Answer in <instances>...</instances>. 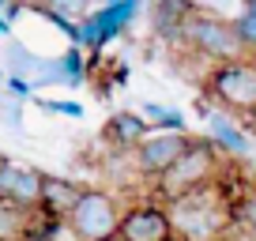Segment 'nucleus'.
I'll use <instances>...</instances> for the list:
<instances>
[{
    "label": "nucleus",
    "mask_w": 256,
    "mask_h": 241,
    "mask_svg": "<svg viewBox=\"0 0 256 241\" xmlns=\"http://www.w3.org/2000/svg\"><path fill=\"white\" fill-rule=\"evenodd\" d=\"M208 94L230 113H256V64L248 60L215 64L208 76Z\"/></svg>",
    "instance_id": "5"
},
{
    "label": "nucleus",
    "mask_w": 256,
    "mask_h": 241,
    "mask_svg": "<svg viewBox=\"0 0 256 241\" xmlns=\"http://www.w3.org/2000/svg\"><path fill=\"white\" fill-rule=\"evenodd\" d=\"M166 211H170V222H174V234L184 241H215V238H222V230L234 218L222 208L215 185L184 196V200H174Z\"/></svg>",
    "instance_id": "2"
},
{
    "label": "nucleus",
    "mask_w": 256,
    "mask_h": 241,
    "mask_svg": "<svg viewBox=\"0 0 256 241\" xmlns=\"http://www.w3.org/2000/svg\"><path fill=\"white\" fill-rule=\"evenodd\" d=\"M56 68H60V83H80L83 80V56H80V49H68V53L56 60Z\"/></svg>",
    "instance_id": "17"
},
{
    "label": "nucleus",
    "mask_w": 256,
    "mask_h": 241,
    "mask_svg": "<svg viewBox=\"0 0 256 241\" xmlns=\"http://www.w3.org/2000/svg\"><path fill=\"white\" fill-rule=\"evenodd\" d=\"M110 136L117 140L120 147H132V151H136V147L151 136V120L136 117V113H117V117L110 120Z\"/></svg>",
    "instance_id": "12"
},
{
    "label": "nucleus",
    "mask_w": 256,
    "mask_h": 241,
    "mask_svg": "<svg viewBox=\"0 0 256 241\" xmlns=\"http://www.w3.org/2000/svg\"><path fill=\"white\" fill-rule=\"evenodd\" d=\"M34 211L38 208H23L16 200H0V241H30Z\"/></svg>",
    "instance_id": "11"
},
{
    "label": "nucleus",
    "mask_w": 256,
    "mask_h": 241,
    "mask_svg": "<svg viewBox=\"0 0 256 241\" xmlns=\"http://www.w3.org/2000/svg\"><path fill=\"white\" fill-rule=\"evenodd\" d=\"M181 38L188 42L200 56L218 60V64H226V60H241V49H245L241 38H238V30H234V23H226V19H218V16H208V12H192V16H184Z\"/></svg>",
    "instance_id": "3"
},
{
    "label": "nucleus",
    "mask_w": 256,
    "mask_h": 241,
    "mask_svg": "<svg viewBox=\"0 0 256 241\" xmlns=\"http://www.w3.org/2000/svg\"><path fill=\"white\" fill-rule=\"evenodd\" d=\"M147 117H151V124H158L162 132H188V128H184V117L177 110H166V106L144 102V120Z\"/></svg>",
    "instance_id": "13"
},
{
    "label": "nucleus",
    "mask_w": 256,
    "mask_h": 241,
    "mask_svg": "<svg viewBox=\"0 0 256 241\" xmlns=\"http://www.w3.org/2000/svg\"><path fill=\"white\" fill-rule=\"evenodd\" d=\"M83 188L72 185V181H60V177H46V185H42V204L38 208L46 211L49 218H64L68 222V215H72V208L80 204Z\"/></svg>",
    "instance_id": "10"
},
{
    "label": "nucleus",
    "mask_w": 256,
    "mask_h": 241,
    "mask_svg": "<svg viewBox=\"0 0 256 241\" xmlns=\"http://www.w3.org/2000/svg\"><path fill=\"white\" fill-rule=\"evenodd\" d=\"M42 185H46V174H38L34 166L0 158V200H16L23 208H38Z\"/></svg>",
    "instance_id": "8"
},
{
    "label": "nucleus",
    "mask_w": 256,
    "mask_h": 241,
    "mask_svg": "<svg viewBox=\"0 0 256 241\" xmlns=\"http://www.w3.org/2000/svg\"><path fill=\"white\" fill-rule=\"evenodd\" d=\"M120 241H174V222L170 211L158 204H136L120 215Z\"/></svg>",
    "instance_id": "7"
},
{
    "label": "nucleus",
    "mask_w": 256,
    "mask_h": 241,
    "mask_svg": "<svg viewBox=\"0 0 256 241\" xmlns=\"http://www.w3.org/2000/svg\"><path fill=\"white\" fill-rule=\"evenodd\" d=\"M234 222H241L245 230H256V188H248V192L238 196V204L230 208Z\"/></svg>",
    "instance_id": "16"
},
{
    "label": "nucleus",
    "mask_w": 256,
    "mask_h": 241,
    "mask_svg": "<svg viewBox=\"0 0 256 241\" xmlns=\"http://www.w3.org/2000/svg\"><path fill=\"white\" fill-rule=\"evenodd\" d=\"M215 174H218V147L211 140H192V147L158 177V196L166 204L184 200V196L200 192V188L215 185Z\"/></svg>",
    "instance_id": "1"
},
{
    "label": "nucleus",
    "mask_w": 256,
    "mask_h": 241,
    "mask_svg": "<svg viewBox=\"0 0 256 241\" xmlns=\"http://www.w3.org/2000/svg\"><path fill=\"white\" fill-rule=\"evenodd\" d=\"M113 4H120V0H102V8H113Z\"/></svg>",
    "instance_id": "20"
},
{
    "label": "nucleus",
    "mask_w": 256,
    "mask_h": 241,
    "mask_svg": "<svg viewBox=\"0 0 256 241\" xmlns=\"http://www.w3.org/2000/svg\"><path fill=\"white\" fill-rule=\"evenodd\" d=\"M8 90H12L16 98H30V94H34V87H30L26 80H19V76H12V80H8Z\"/></svg>",
    "instance_id": "19"
},
{
    "label": "nucleus",
    "mask_w": 256,
    "mask_h": 241,
    "mask_svg": "<svg viewBox=\"0 0 256 241\" xmlns=\"http://www.w3.org/2000/svg\"><path fill=\"white\" fill-rule=\"evenodd\" d=\"M120 215L124 211L117 208L110 192H98V188H83L80 204L68 215V230H72L76 241H113L120 230Z\"/></svg>",
    "instance_id": "4"
},
{
    "label": "nucleus",
    "mask_w": 256,
    "mask_h": 241,
    "mask_svg": "<svg viewBox=\"0 0 256 241\" xmlns=\"http://www.w3.org/2000/svg\"><path fill=\"white\" fill-rule=\"evenodd\" d=\"M46 110H53V113H64V117H83V106L80 102H42Z\"/></svg>",
    "instance_id": "18"
},
{
    "label": "nucleus",
    "mask_w": 256,
    "mask_h": 241,
    "mask_svg": "<svg viewBox=\"0 0 256 241\" xmlns=\"http://www.w3.org/2000/svg\"><path fill=\"white\" fill-rule=\"evenodd\" d=\"M192 140H196V136H188V132H151V136L132 151L136 170L147 174V177H162L192 147Z\"/></svg>",
    "instance_id": "6"
},
{
    "label": "nucleus",
    "mask_w": 256,
    "mask_h": 241,
    "mask_svg": "<svg viewBox=\"0 0 256 241\" xmlns=\"http://www.w3.org/2000/svg\"><path fill=\"white\" fill-rule=\"evenodd\" d=\"M204 113H208V140L218 151H230V154H238V158H248V154H252V140H248L245 128H238V124L218 110H204Z\"/></svg>",
    "instance_id": "9"
},
{
    "label": "nucleus",
    "mask_w": 256,
    "mask_h": 241,
    "mask_svg": "<svg viewBox=\"0 0 256 241\" xmlns=\"http://www.w3.org/2000/svg\"><path fill=\"white\" fill-rule=\"evenodd\" d=\"M234 30H238V38H241L245 49H256V0H245L241 16L234 19Z\"/></svg>",
    "instance_id": "14"
},
{
    "label": "nucleus",
    "mask_w": 256,
    "mask_h": 241,
    "mask_svg": "<svg viewBox=\"0 0 256 241\" xmlns=\"http://www.w3.org/2000/svg\"><path fill=\"white\" fill-rule=\"evenodd\" d=\"M34 8H42L46 16H60V19H76L87 12V0H30Z\"/></svg>",
    "instance_id": "15"
}]
</instances>
